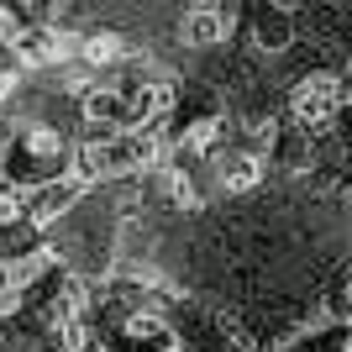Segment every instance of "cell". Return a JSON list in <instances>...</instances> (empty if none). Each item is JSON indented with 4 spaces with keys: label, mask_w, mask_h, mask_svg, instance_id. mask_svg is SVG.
Here are the masks:
<instances>
[{
    "label": "cell",
    "mask_w": 352,
    "mask_h": 352,
    "mask_svg": "<svg viewBox=\"0 0 352 352\" xmlns=\"http://www.w3.org/2000/svg\"><path fill=\"white\" fill-rule=\"evenodd\" d=\"M342 111V89H337V74H326V69H310L305 79H294L289 89V121L300 126V132H326L331 121H337Z\"/></svg>",
    "instance_id": "cell-1"
},
{
    "label": "cell",
    "mask_w": 352,
    "mask_h": 352,
    "mask_svg": "<svg viewBox=\"0 0 352 352\" xmlns=\"http://www.w3.org/2000/svg\"><path fill=\"white\" fill-rule=\"evenodd\" d=\"M79 200H85V184H79L74 174H53V179H43V184H32L27 190V232L58 226Z\"/></svg>",
    "instance_id": "cell-2"
},
{
    "label": "cell",
    "mask_w": 352,
    "mask_h": 352,
    "mask_svg": "<svg viewBox=\"0 0 352 352\" xmlns=\"http://www.w3.org/2000/svg\"><path fill=\"white\" fill-rule=\"evenodd\" d=\"M236 32V11L232 6H190V11L179 16V43L184 47H221L226 37Z\"/></svg>",
    "instance_id": "cell-3"
},
{
    "label": "cell",
    "mask_w": 352,
    "mask_h": 352,
    "mask_svg": "<svg viewBox=\"0 0 352 352\" xmlns=\"http://www.w3.org/2000/svg\"><path fill=\"white\" fill-rule=\"evenodd\" d=\"M126 58H132V43H126V32H116V27H89L85 43H79V63H85L95 79H111V69H121Z\"/></svg>",
    "instance_id": "cell-4"
},
{
    "label": "cell",
    "mask_w": 352,
    "mask_h": 352,
    "mask_svg": "<svg viewBox=\"0 0 352 352\" xmlns=\"http://www.w3.org/2000/svg\"><path fill=\"white\" fill-rule=\"evenodd\" d=\"M216 184L226 195H252L263 184V158L248 153V147H236V153H216Z\"/></svg>",
    "instance_id": "cell-5"
},
{
    "label": "cell",
    "mask_w": 352,
    "mask_h": 352,
    "mask_svg": "<svg viewBox=\"0 0 352 352\" xmlns=\"http://www.w3.org/2000/svg\"><path fill=\"white\" fill-rule=\"evenodd\" d=\"M221 137H226V116H195L174 142H179L184 158H216V153H221Z\"/></svg>",
    "instance_id": "cell-6"
},
{
    "label": "cell",
    "mask_w": 352,
    "mask_h": 352,
    "mask_svg": "<svg viewBox=\"0 0 352 352\" xmlns=\"http://www.w3.org/2000/svg\"><path fill=\"white\" fill-rule=\"evenodd\" d=\"M252 43L263 47L268 58L284 53V47L294 43V16L289 11H258V16H252Z\"/></svg>",
    "instance_id": "cell-7"
},
{
    "label": "cell",
    "mask_w": 352,
    "mask_h": 352,
    "mask_svg": "<svg viewBox=\"0 0 352 352\" xmlns=\"http://www.w3.org/2000/svg\"><path fill=\"white\" fill-rule=\"evenodd\" d=\"M21 226H27V190L0 179V232H21Z\"/></svg>",
    "instance_id": "cell-8"
},
{
    "label": "cell",
    "mask_w": 352,
    "mask_h": 352,
    "mask_svg": "<svg viewBox=\"0 0 352 352\" xmlns=\"http://www.w3.org/2000/svg\"><path fill=\"white\" fill-rule=\"evenodd\" d=\"M342 305H347V316H352V274H347V284H342Z\"/></svg>",
    "instance_id": "cell-9"
},
{
    "label": "cell",
    "mask_w": 352,
    "mask_h": 352,
    "mask_svg": "<svg viewBox=\"0 0 352 352\" xmlns=\"http://www.w3.org/2000/svg\"><path fill=\"white\" fill-rule=\"evenodd\" d=\"M89 352H116V347H111V342H105V337H100V342H95V347H89Z\"/></svg>",
    "instance_id": "cell-10"
},
{
    "label": "cell",
    "mask_w": 352,
    "mask_h": 352,
    "mask_svg": "<svg viewBox=\"0 0 352 352\" xmlns=\"http://www.w3.org/2000/svg\"><path fill=\"white\" fill-rule=\"evenodd\" d=\"M337 352H352V331H347V337H342V347Z\"/></svg>",
    "instance_id": "cell-11"
}]
</instances>
